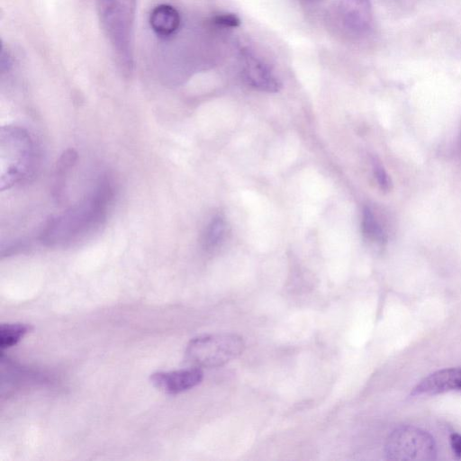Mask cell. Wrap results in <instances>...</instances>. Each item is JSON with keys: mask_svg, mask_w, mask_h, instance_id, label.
<instances>
[{"mask_svg": "<svg viewBox=\"0 0 461 461\" xmlns=\"http://www.w3.org/2000/svg\"><path fill=\"white\" fill-rule=\"evenodd\" d=\"M32 327L25 323H3L0 326V347L2 349L11 348L17 344L30 330Z\"/></svg>", "mask_w": 461, "mask_h": 461, "instance_id": "4fadbf2b", "label": "cell"}, {"mask_svg": "<svg viewBox=\"0 0 461 461\" xmlns=\"http://www.w3.org/2000/svg\"><path fill=\"white\" fill-rule=\"evenodd\" d=\"M12 57L8 50H5V46L2 44L1 48V61H0V68L1 72L5 73V71H8L12 67Z\"/></svg>", "mask_w": 461, "mask_h": 461, "instance_id": "e0dca14e", "label": "cell"}, {"mask_svg": "<svg viewBox=\"0 0 461 461\" xmlns=\"http://www.w3.org/2000/svg\"><path fill=\"white\" fill-rule=\"evenodd\" d=\"M149 23L156 35L161 38H169L178 31L181 16L175 6L159 4L150 11Z\"/></svg>", "mask_w": 461, "mask_h": 461, "instance_id": "30bf717a", "label": "cell"}, {"mask_svg": "<svg viewBox=\"0 0 461 461\" xmlns=\"http://www.w3.org/2000/svg\"><path fill=\"white\" fill-rule=\"evenodd\" d=\"M77 159V151L73 149H68L63 151L56 163L52 195L59 203H61L64 200L67 179L71 169L76 165Z\"/></svg>", "mask_w": 461, "mask_h": 461, "instance_id": "8fae6325", "label": "cell"}, {"mask_svg": "<svg viewBox=\"0 0 461 461\" xmlns=\"http://www.w3.org/2000/svg\"><path fill=\"white\" fill-rule=\"evenodd\" d=\"M203 378L198 367L175 371H159L150 375L151 384L167 394H177L198 385Z\"/></svg>", "mask_w": 461, "mask_h": 461, "instance_id": "52a82bcc", "label": "cell"}, {"mask_svg": "<svg viewBox=\"0 0 461 461\" xmlns=\"http://www.w3.org/2000/svg\"><path fill=\"white\" fill-rule=\"evenodd\" d=\"M361 229L363 236L370 243L378 247L386 244L388 240L386 230L373 210L367 206L363 210Z\"/></svg>", "mask_w": 461, "mask_h": 461, "instance_id": "7c38bea8", "label": "cell"}, {"mask_svg": "<svg viewBox=\"0 0 461 461\" xmlns=\"http://www.w3.org/2000/svg\"><path fill=\"white\" fill-rule=\"evenodd\" d=\"M373 172L380 189L384 192H390L393 187L391 177L383 164L377 159L373 160Z\"/></svg>", "mask_w": 461, "mask_h": 461, "instance_id": "9a60e30c", "label": "cell"}, {"mask_svg": "<svg viewBox=\"0 0 461 461\" xmlns=\"http://www.w3.org/2000/svg\"><path fill=\"white\" fill-rule=\"evenodd\" d=\"M242 76L250 86L268 93H276L281 88V83L272 68L250 50H241Z\"/></svg>", "mask_w": 461, "mask_h": 461, "instance_id": "8992f818", "label": "cell"}, {"mask_svg": "<svg viewBox=\"0 0 461 461\" xmlns=\"http://www.w3.org/2000/svg\"><path fill=\"white\" fill-rule=\"evenodd\" d=\"M225 233V221L221 217L213 218L207 225L203 235V247L211 250L216 248L223 239Z\"/></svg>", "mask_w": 461, "mask_h": 461, "instance_id": "5bb4252c", "label": "cell"}, {"mask_svg": "<svg viewBox=\"0 0 461 461\" xmlns=\"http://www.w3.org/2000/svg\"><path fill=\"white\" fill-rule=\"evenodd\" d=\"M113 197L111 182L103 177L91 195L50 218L40 234V240L46 246H57L84 237L105 220Z\"/></svg>", "mask_w": 461, "mask_h": 461, "instance_id": "6da1fadb", "label": "cell"}, {"mask_svg": "<svg viewBox=\"0 0 461 461\" xmlns=\"http://www.w3.org/2000/svg\"><path fill=\"white\" fill-rule=\"evenodd\" d=\"M212 23L221 27L235 28L240 25V19L235 14H221L212 18Z\"/></svg>", "mask_w": 461, "mask_h": 461, "instance_id": "2e32d148", "label": "cell"}, {"mask_svg": "<svg viewBox=\"0 0 461 461\" xmlns=\"http://www.w3.org/2000/svg\"><path fill=\"white\" fill-rule=\"evenodd\" d=\"M0 189H9L31 179L36 171L38 156L29 132L19 126L0 130Z\"/></svg>", "mask_w": 461, "mask_h": 461, "instance_id": "3957f363", "label": "cell"}, {"mask_svg": "<svg viewBox=\"0 0 461 461\" xmlns=\"http://www.w3.org/2000/svg\"><path fill=\"white\" fill-rule=\"evenodd\" d=\"M244 348L245 342L237 334H206L189 341L185 357L195 366L215 367L235 359L242 354Z\"/></svg>", "mask_w": 461, "mask_h": 461, "instance_id": "277c9868", "label": "cell"}, {"mask_svg": "<svg viewBox=\"0 0 461 461\" xmlns=\"http://www.w3.org/2000/svg\"><path fill=\"white\" fill-rule=\"evenodd\" d=\"M449 441L454 455L461 458V434L452 433L449 437Z\"/></svg>", "mask_w": 461, "mask_h": 461, "instance_id": "ac0fdd59", "label": "cell"}, {"mask_svg": "<svg viewBox=\"0 0 461 461\" xmlns=\"http://www.w3.org/2000/svg\"><path fill=\"white\" fill-rule=\"evenodd\" d=\"M384 452L387 459L430 461L436 459L437 446L433 437L414 426H401L387 438Z\"/></svg>", "mask_w": 461, "mask_h": 461, "instance_id": "5b68a950", "label": "cell"}, {"mask_svg": "<svg viewBox=\"0 0 461 461\" xmlns=\"http://www.w3.org/2000/svg\"><path fill=\"white\" fill-rule=\"evenodd\" d=\"M461 391V367L445 368L423 378L411 390V396L435 395Z\"/></svg>", "mask_w": 461, "mask_h": 461, "instance_id": "ba28073f", "label": "cell"}, {"mask_svg": "<svg viewBox=\"0 0 461 461\" xmlns=\"http://www.w3.org/2000/svg\"><path fill=\"white\" fill-rule=\"evenodd\" d=\"M338 7L347 30L362 33L370 28L372 23L370 0H339Z\"/></svg>", "mask_w": 461, "mask_h": 461, "instance_id": "9c48e42d", "label": "cell"}, {"mask_svg": "<svg viewBox=\"0 0 461 461\" xmlns=\"http://www.w3.org/2000/svg\"><path fill=\"white\" fill-rule=\"evenodd\" d=\"M101 29L120 71L129 77L134 68V24L137 0H95Z\"/></svg>", "mask_w": 461, "mask_h": 461, "instance_id": "7a4b0ae2", "label": "cell"}]
</instances>
